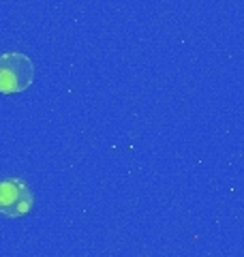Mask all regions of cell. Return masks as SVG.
<instances>
[{
	"mask_svg": "<svg viewBox=\"0 0 244 257\" xmlns=\"http://www.w3.org/2000/svg\"><path fill=\"white\" fill-rule=\"evenodd\" d=\"M35 67L26 54L7 52L0 56V92H22L32 84Z\"/></svg>",
	"mask_w": 244,
	"mask_h": 257,
	"instance_id": "obj_1",
	"label": "cell"
},
{
	"mask_svg": "<svg viewBox=\"0 0 244 257\" xmlns=\"http://www.w3.org/2000/svg\"><path fill=\"white\" fill-rule=\"evenodd\" d=\"M32 204H35V197L24 180L7 178L0 182V214L24 216L30 212Z\"/></svg>",
	"mask_w": 244,
	"mask_h": 257,
	"instance_id": "obj_2",
	"label": "cell"
}]
</instances>
